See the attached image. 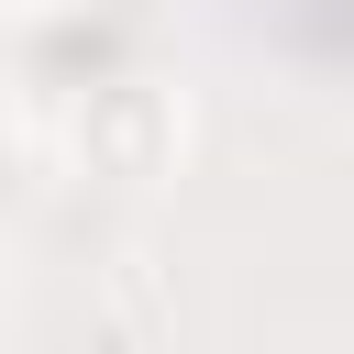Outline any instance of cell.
<instances>
[{
    "label": "cell",
    "mask_w": 354,
    "mask_h": 354,
    "mask_svg": "<svg viewBox=\"0 0 354 354\" xmlns=\"http://www.w3.org/2000/svg\"><path fill=\"white\" fill-rule=\"evenodd\" d=\"M88 144H100L122 177H155V155H166V111H155L144 88H122V100H111V133H88Z\"/></svg>",
    "instance_id": "1"
}]
</instances>
